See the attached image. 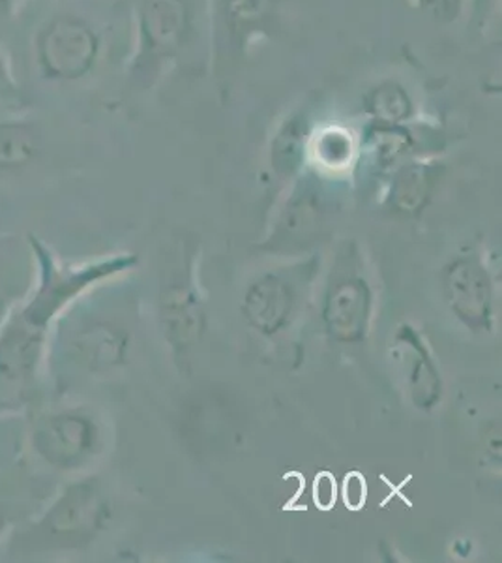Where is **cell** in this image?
<instances>
[{
    "mask_svg": "<svg viewBox=\"0 0 502 563\" xmlns=\"http://www.w3.org/2000/svg\"><path fill=\"white\" fill-rule=\"evenodd\" d=\"M130 350L126 329L85 305L83 295L55 321L45 355V389L57 393L76 378L108 376L124 366Z\"/></svg>",
    "mask_w": 502,
    "mask_h": 563,
    "instance_id": "6da1fadb",
    "label": "cell"
},
{
    "mask_svg": "<svg viewBox=\"0 0 502 563\" xmlns=\"http://www.w3.org/2000/svg\"><path fill=\"white\" fill-rule=\"evenodd\" d=\"M111 509L96 479L68 483L36 519L10 539V552L40 556L79 551L92 543L108 526Z\"/></svg>",
    "mask_w": 502,
    "mask_h": 563,
    "instance_id": "7a4b0ae2",
    "label": "cell"
},
{
    "mask_svg": "<svg viewBox=\"0 0 502 563\" xmlns=\"http://www.w3.org/2000/svg\"><path fill=\"white\" fill-rule=\"evenodd\" d=\"M29 445L52 472L79 474L102 453V427L79 406H47L32 419Z\"/></svg>",
    "mask_w": 502,
    "mask_h": 563,
    "instance_id": "3957f363",
    "label": "cell"
},
{
    "mask_svg": "<svg viewBox=\"0 0 502 563\" xmlns=\"http://www.w3.org/2000/svg\"><path fill=\"white\" fill-rule=\"evenodd\" d=\"M40 71L52 81H76L89 74L98 55V38L76 15H57L36 34Z\"/></svg>",
    "mask_w": 502,
    "mask_h": 563,
    "instance_id": "277c9868",
    "label": "cell"
},
{
    "mask_svg": "<svg viewBox=\"0 0 502 563\" xmlns=\"http://www.w3.org/2000/svg\"><path fill=\"white\" fill-rule=\"evenodd\" d=\"M446 302L458 320L472 331H490L493 320V289L490 275L475 256H461L443 273Z\"/></svg>",
    "mask_w": 502,
    "mask_h": 563,
    "instance_id": "5b68a950",
    "label": "cell"
},
{
    "mask_svg": "<svg viewBox=\"0 0 502 563\" xmlns=\"http://www.w3.org/2000/svg\"><path fill=\"white\" fill-rule=\"evenodd\" d=\"M371 294L362 278H344L326 295L323 320L326 331L337 342H358L368 333Z\"/></svg>",
    "mask_w": 502,
    "mask_h": 563,
    "instance_id": "8992f818",
    "label": "cell"
},
{
    "mask_svg": "<svg viewBox=\"0 0 502 563\" xmlns=\"http://www.w3.org/2000/svg\"><path fill=\"white\" fill-rule=\"evenodd\" d=\"M294 308L291 284L276 275H265L244 295L242 312L249 325L263 334L280 333L289 323Z\"/></svg>",
    "mask_w": 502,
    "mask_h": 563,
    "instance_id": "52a82bcc",
    "label": "cell"
},
{
    "mask_svg": "<svg viewBox=\"0 0 502 563\" xmlns=\"http://www.w3.org/2000/svg\"><path fill=\"white\" fill-rule=\"evenodd\" d=\"M395 342L400 344L401 353L405 358L409 390L414 406L420 410H432L440 400L443 384L437 365L432 353L427 350L424 340L411 325L401 327L395 334Z\"/></svg>",
    "mask_w": 502,
    "mask_h": 563,
    "instance_id": "ba28073f",
    "label": "cell"
},
{
    "mask_svg": "<svg viewBox=\"0 0 502 563\" xmlns=\"http://www.w3.org/2000/svg\"><path fill=\"white\" fill-rule=\"evenodd\" d=\"M161 321L172 346L178 350L193 346L203 333V307L196 291L186 284L167 286L161 295Z\"/></svg>",
    "mask_w": 502,
    "mask_h": 563,
    "instance_id": "9c48e42d",
    "label": "cell"
},
{
    "mask_svg": "<svg viewBox=\"0 0 502 563\" xmlns=\"http://www.w3.org/2000/svg\"><path fill=\"white\" fill-rule=\"evenodd\" d=\"M185 21L186 8L180 0H145L141 10L143 36L156 53H169L177 47Z\"/></svg>",
    "mask_w": 502,
    "mask_h": 563,
    "instance_id": "30bf717a",
    "label": "cell"
},
{
    "mask_svg": "<svg viewBox=\"0 0 502 563\" xmlns=\"http://www.w3.org/2000/svg\"><path fill=\"white\" fill-rule=\"evenodd\" d=\"M42 151L38 126L26 121H0V174H18Z\"/></svg>",
    "mask_w": 502,
    "mask_h": 563,
    "instance_id": "8fae6325",
    "label": "cell"
},
{
    "mask_svg": "<svg viewBox=\"0 0 502 563\" xmlns=\"http://www.w3.org/2000/svg\"><path fill=\"white\" fill-rule=\"evenodd\" d=\"M32 263L29 249L18 250V244L0 243V323L10 308L20 301L31 286Z\"/></svg>",
    "mask_w": 502,
    "mask_h": 563,
    "instance_id": "7c38bea8",
    "label": "cell"
},
{
    "mask_svg": "<svg viewBox=\"0 0 502 563\" xmlns=\"http://www.w3.org/2000/svg\"><path fill=\"white\" fill-rule=\"evenodd\" d=\"M432 192V177L426 167L413 166L401 172L395 180L392 203L403 214H419Z\"/></svg>",
    "mask_w": 502,
    "mask_h": 563,
    "instance_id": "4fadbf2b",
    "label": "cell"
},
{
    "mask_svg": "<svg viewBox=\"0 0 502 563\" xmlns=\"http://www.w3.org/2000/svg\"><path fill=\"white\" fill-rule=\"evenodd\" d=\"M371 109L384 121H400L409 113V100L398 87H382L377 90Z\"/></svg>",
    "mask_w": 502,
    "mask_h": 563,
    "instance_id": "5bb4252c",
    "label": "cell"
},
{
    "mask_svg": "<svg viewBox=\"0 0 502 563\" xmlns=\"http://www.w3.org/2000/svg\"><path fill=\"white\" fill-rule=\"evenodd\" d=\"M364 499H366V485H364L362 477L358 474L350 475L345 481V501H347V506L358 509L362 506Z\"/></svg>",
    "mask_w": 502,
    "mask_h": 563,
    "instance_id": "9a60e30c",
    "label": "cell"
},
{
    "mask_svg": "<svg viewBox=\"0 0 502 563\" xmlns=\"http://www.w3.org/2000/svg\"><path fill=\"white\" fill-rule=\"evenodd\" d=\"M334 499H336V485H334V481H332L328 474L321 475V477H317V483H315V501H317V506L328 509L334 504Z\"/></svg>",
    "mask_w": 502,
    "mask_h": 563,
    "instance_id": "2e32d148",
    "label": "cell"
},
{
    "mask_svg": "<svg viewBox=\"0 0 502 563\" xmlns=\"http://www.w3.org/2000/svg\"><path fill=\"white\" fill-rule=\"evenodd\" d=\"M15 95H18V85L13 81L4 58L0 57V100H10Z\"/></svg>",
    "mask_w": 502,
    "mask_h": 563,
    "instance_id": "e0dca14e",
    "label": "cell"
},
{
    "mask_svg": "<svg viewBox=\"0 0 502 563\" xmlns=\"http://www.w3.org/2000/svg\"><path fill=\"white\" fill-rule=\"evenodd\" d=\"M20 0H0V18H10Z\"/></svg>",
    "mask_w": 502,
    "mask_h": 563,
    "instance_id": "ac0fdd59",
    "label": "cell"
},
{
    "mask_svg": "<svg viewBox=\"0 0 502 563\" xmlns=\"http://www.w3.org/2000/svg\"><path fill=\"white\" fill-rule=\"evenodd\" d=\"M0 543H2V520H0Z\"/></svg>",
    "mask_w": 502,
    "mask_h": 563,
    "instance_id": "d6986e66",
    "label": "cell"
}]
</instances>
